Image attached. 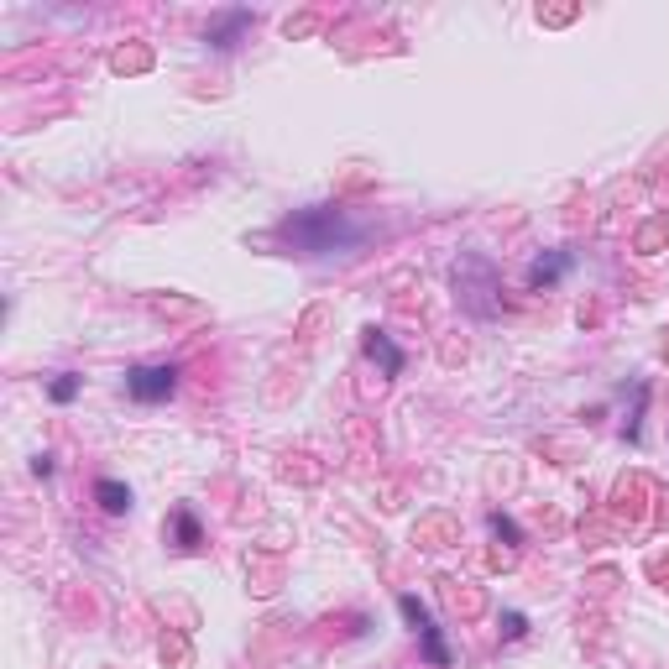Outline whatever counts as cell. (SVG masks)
<instances>
[{"instance_id":"obj_5","label":"cell","mask_w":669,"mask_h":669,"mask_svg":"<svg viewBox=\"0 0 669 669\" xmlns=\"http://www.w3.org/2000/svg\"><path fill=\"white\" fill-rule=\"evenodd\" d=\"M173 523H178V539H183V550H194V544H199V523H194L188 512H178Z\"/></svg>"},{"instance_id":"obj_2","label":"cell","mask_w":669,"mask_h":669,"mask_svg":"<svg viewBox=\"0 0 669 669\" xmlns=\"http://www.w3.org/2000/svg\"><path fill=\"white\" fill-rule=\"evenodd\" d=\"M366 350L382 361V372H388V377H397V372H403V350H397V345H388V334L372 330V334H366Z\"/></svg>"},{"instance_id":"obj_6","label":"cell","mask_w":669,"mask_h":669,"mask_svg":"<svg viewBox=\"0 0 669 669\" xmlns=\"http://www.w3.org/2000/svg\"><path fill=\"white\" fill-rule=\"evenodd\" d=\"M565 273V257H555V262H539L534 267V282H550V278H559Z\"/></svg>"},{"instance_id":"obj_7","label":"cell","mask_w":669,"mask_h":669,"mask_svg":"<svg viewBox=\"0 0 669 669\" xmlns=\"http://www.w3.org/2000/svg\"><path fill=\"white\" fill-rule=\"evenodd\" d=\"M73 392H79V377H58V382H53V397H58V403H68Z\"/></svg>"},{"instance_id":"obj_4","label":"cell","mask_w":669,"mask_h":669,"mask_svg":"<svg viewBox=\"0 0 669 669\" xmlns=\"http://www.w3.org/2000/svg\"><path fill=\"white\" fill-rule=\"evenodd\" d=\"M246 21H251V16H246V11H235V16H225L220 27H215V32H210V42H215V48H235V32H241V27H246Z\"/></svg>"},{"instance_id":"obj_1","label":"cell","mask_w":669,"mask_h":669,"mask_svg":"<svg viewBox=\"0 0 669 669\" xmlns=\"http://www.w3.org/2000/svg\"><path fill=\"white\" fill-rule=\"evenodd\" d=\"M126 388H131L136 403H163V397H173V388H178V366H136V372L126 377Z\"/></svg>"},{"instance_id":"obj_3","label":"cell","mask_w":669,"mask_h":669,"mask_svg":"<svg viewBox=\"0 0 669 669\" xmlns=\"http://www.w3.org/2000/svg\"><path fill=\"white\" fill-rule=\"evenodd\" d=\"M95 497H100L105 512H126V507H131V492H126L120 481H100V487H95Z\"/></svg>"}]
</instances>
